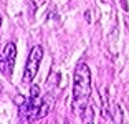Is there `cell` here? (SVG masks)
<instances>
[{
	"label": "cell",
	"instance_id": "6da1fadb",
	"mask_svg": "<svg viewBox=\"0 0 129 124\" xmlns=\"http://www.w3.org/2000/svg\"><path fill=\"white\" fill-rule=\"evenodd\" d=\"M91 94V73L86 63H78L75 70V84H73V106L75 111L83 113L88 106V99Z\"/></svg>",
	"mask_w": 129,
	"mask_h": 124
},
{
	"label": "cell",
	"instance_id": "7a4b0ae2",
	"mask_svg": "<svg viewBox=\"0 0 129 124\" xmlns=\"http://www.w3.org/2000/svg\"><path fill=\"white\" fill-rule=\"evenodd\" d=\"M20 119L23 124H33L37 119L46 116L50 111V106L45 103L43 96L40 94L38 84H31L30 96L20 104Z\"/></svg>",
	"mask_w": 129,
	"mask_h": 124
},
{
	"label": "cell",
	"instance_id": "3957f363",
	"mask_svg": "<svg viewBox=\"0 0 129 124\" xmlns=\"http://www.w3.org/2000/svg\"><path fill=\"white\" fill-rule=\"evenodd\" d=\"M42 58H43V48L40 45L33 46L30 50L27 66H25V71H23V83L25 84H30L35 79V76L38 73V68H40V63H42Z\"/></svg>",
	"mask_w": 129,
	"mask_h": 124
},
{
	"label": "cell",
	"instance_id": "277c9868",
	"mask_svg": "<svg viewBox=\"0 0 129 124\" xmlns=\"http://www.w3.org/2000/svg\"><path fill=\"white\" fill-rule=\"evenodd\" d=\"M15 58H17V46L15 43L8 41L0 53V73L7 78L12 76L13 66H15Z\"/></svg>",
	"mask_w": 129,
	"mask_h": 124
},
{
	"label": "cell",
	"instance_id": "5b68a950",
	"mask_svg": "<svg viewBox=\"0 0 129 124\" xmlns=\"http://www.w3.org/2000/svg\"><path fill=\"white\" fill-rule=\"evenodd\" d=\"M0 25H2V17H0Z\"/></svg>",
	"mask_w": 129,
	"mask_h": 124
},
{
	"label": "cell",
	"instance_id": "8992f818",
	"mask_svg": "<svg viewBox=\"0 0 129 124\" xmlns=\"http://www.w3.org/2000/svg\"><path fill=\"white\" fill-rule=\"evenodd\" d=\"M86 124H93V122H86Z\"/></svg>",
	"mask_w": 129,
	"mask_h": 124
},
{
	"label": "cell",
	"instance_id": "52a82bcc",
	"mask_svg": "<svg viewBox=\"0 0 129 124\" xmlns=\"http://www.w3.org/2000/svg\"><path fill=\"white\" fill-rule=\"evenodd\" d=\"M63 124H68V122H63Z\"/></svg>",
	"mask_w": 129,
	"mask_h": 124
}]
</instances>
